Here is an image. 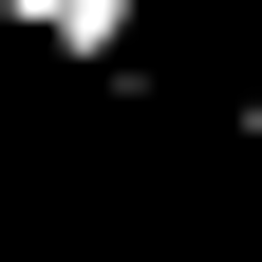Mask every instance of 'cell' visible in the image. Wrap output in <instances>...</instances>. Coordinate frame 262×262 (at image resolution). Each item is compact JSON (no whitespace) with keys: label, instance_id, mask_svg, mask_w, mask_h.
<instances>
[{"label":"cell","instance_id":"1","mask_svg":"<svg viewBox=\"0 0 262 262\" xmlns=\"http://www.w3.org/2000/svg\"><path fill=\"white\" fill-rule=\"evenodd\" d=\"M56 75H150V0H0Z\"/></svg>","mask_w":262,"mask_h":262},{"label":"cell","instance_id":"2","mask_svg":"<svg viewBox=\"0 0 262 262\" xmlns=\"http://www.w3.org/2000/svg\"><path fill=\"white\" fill-rule=\"evenodd\" d=\"M94 262H113V244H94Z\"/></svg>","mask_w":262,"mask_h":262}]
</instances>
